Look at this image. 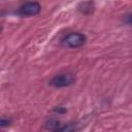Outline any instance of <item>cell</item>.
<instances>
[{
  "mask_svg": "<svg viewBox=\"0 0 132 132\" xmlns=\"http://www.w3.org/2000/svg\"><path fill=\"white\" fill-rule=\"evenodd\" d=\"M87 38L84 34L81 33H77V32H72L67 34L64 39H63V43L64 45L71 47V48H76V47H80L81 45L85 44Z\"/></svg>",
  "mask_w": 132,
  "mask_h": 132,
  "instance_id": "1",
  "label": "cell"
},
{
  "mask_svg": "<svg viewBox=\"0 0 132 132\" xmlns=\"http://www.w3.org/2000/svg\"><path fill=\"white\" fill-rule=\"evenodd\" d=\"M41 6L37 1H29L24 3L18 10V12L23 16H30V15H36L40 12Z\"/></svg>",
  "mask_w": 132,
  "mask_h": 132,
  "instance_id": "2",
  "label": "cell"
},
{
  "mask_svg": "<svg viewBox=\"0 0 132 132\" xmlns=\"http://www.w3.org/2000/svg\"><path fill=\"white\" fill-rule=\"evenodd\" d=\"M73 82H74V76L72 73H61L59 75H56L51 80V85L56 88L68 87Z\"/></svg>",
  "mask_w": 132,
  "mask_h": 132,
  "instance_id": "3",
  "label": "cell"
},
{
  "mask_svg": "<svg viewBox=\"0 0 132 132\" xmlns=\"http://www.w3.org/2000/svg\"><path fill=\"white\" fill-rule=\"evenodd\" d=\"M61 124L59 121L55 120V119H51L50 121H47L46 123V128L50 129V130H55V131H59L60 128H61Z\"/></svg>",
  "mask_w": 132,
  "mask_h": 132,
  "instance_id": "4",
  "label": "cell"
},
{
  "mask_svg": "<svg viewBox=\"0 0 132 132\" xmlns=\"http://www.w3.org/2000/svg\"><path fill=\"white\" fill-rule=\"evenodd\" d=\"M11 120L7 119V118H0V127H7L8 125H10Z\"/></svg>",
  "mask_w": 132,
  "mask_h": 132,
  "instance_id": "5",
  "label": "cell"
},
{
  "mask_svg": "<svg viewBox=\"0 0 132 132\" xmlns=\"http://www.w3.org/2000/svg\"><path fill=\"white\" fill-rule=\"evenodd\" d=\"M1 31H2V26L0 25V33H1Z\"/></svg>",
  "mask_w": 132,
  "mask_h": 132,
  "instance_id": "6",
  "label": "cell"
}]
</instances>
